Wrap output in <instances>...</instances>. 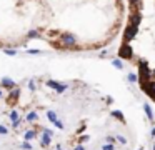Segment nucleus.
Segmentation results:
<instances>
[{
	"label": "nucleus",
	"instance_id": "nucleus-3",
	"mask_svg": "<svg viewBox=\"0 0 155 150\" xmlns=\"http://www.w3.org/2000/svg\"><path fill=\"white\" fill-rule=\"evenodd\" d=\"M30 40V0H0V48H18Z\"/></svg>",
	"mask_w": 155,
	"mask_h": 150
},
{
	"label": "nucleus",
	"instance_id": "nucleus-2",
	"mask_svg": "<svg viewBox=\"0 0 155 150\" xmlns=\"http://www.w3.org/2000/svg\"><path fill=\"white\" fill-rule=\"evenodd\" d=\"M118 55L137 75L140 92L155 103V0H125Z\"/></svg>",
	"mask_w": 155,
	"mask_h": 150
},
{
	"label": "nucleus",
	"instance_id": "nucleus-1",
	"mask_svg": "<svg viewBox=\"0 0 155 150\" xmlns=\"http://www.w3.org/2000/svg\"><path fill=\"white\" fill-rule=\"evenodd\" d=\"M32 40L67 53L95 52L122 33L125 0H30Z\"/></svg>",
	"mask_w": 155,
	"mask_h": 150
}]
</instances>
